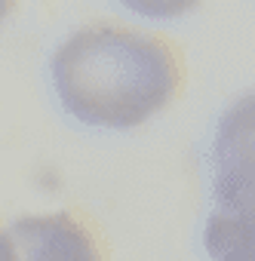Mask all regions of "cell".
<instances>
[{
	"label": "cell",
	"mask_w": 255,
	"mask_h": 261,
	"mask_svg": "<svg viewBox=\"0 0 255 261\" xmlns=\"http://www.w3.org/2000/svg\"><path fill=\"white\" fill-rule=\"evenodd\" d=\"M182 77V56L166 37L123 25L80 28L53 53L65 111L105 129H133L163 111L178 95Z\"/></svg>",
	"instance_id": "1"
},
{
	"label": "cell",
	"mask_w": 255,
	"mask_h": 261,
	"mask_svg": "<svg viewBox=\"0 0 255 261\" xmlns=\"http://www.w3.org/2000/svg\"><path fill=\"white\" fill-rule=\"evenodd\" d=\"M16 261H101L98 243L74 215H28L13 224Z\"/></svg>",
	"instance_id": "2"
},
{
	"label": "cell",
	"mask_w": 255,
	"mask_h": 261,
	"mask_svg": "<svg viewBox=\"0 0 255 261\" xmlns=\"http://www.w3.org/2000/svg\"><path fill=\"white\" fill-rule=\"evenodd\" d=\"M0 261H16V252H13V240L0 230Z\"/></svg>",
	"instance_id": "3"
},
{
	"label": "cell",
	"mask_w": 255,
	"mask_h": 261,
	"mask_svg": "<svg viewBox=\"0 0 255 261\" xmlns=\"http://www.w3.org/2000/svg\"><path fill=\"white\" fill-rule=\"evenodd\" d=\"M10 7H13V4H0V19H4V16L10 13Z\"/></svg>",
	"instance_id": "4"
}]
</instances>
